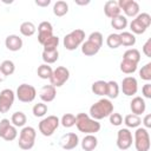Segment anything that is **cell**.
Segmentation results:
<instances>
[{
    "instance_id": "obj_6",
    "label": "cell",
    "mask_w": 151,
    "mask_h": 151,
    "mask_svg": "<svg viewBox=\"0 0 151 151\" xmlns=\"http://www.w3.org/2000/svg\"><path fill=\"white\" fill-rule=\"evenodd\" d=\"M133 143L137 151L150 150V134L145 127H137L133 136Z\"/></svg>"
},
{
    "instance_id": "obj_43",
    "label": "cell",
    "mask_w": 151,
    "mask_h": 151,
    "mask_svg": "<svg viewBox=\"0 0 151 151\" xmlns=\"http://www.w3.org/2000/svg\"><path fill=\"white\" fill-rule=\"evenodd\" d=\"M110 123L113 125V126H119L123 124V117L120 113L118 112H112L110 116Z\"/></svg>"
},
{
    "instance_id": "obj_45",
    "label": "cell",
    "mask_w": 151,
    "mask_h": 151,
    "mask_svg": "<svg viewBox=\"0 0 151 151\" xmlns=\"http://www.w3.org/2000/svg\"><path fill=\"white\" fill-rule=\"evenodd\" d=\"M142 93L145 98L150 99L151 98V84L150 83H146L143 87H142Z\"/></svg>"
},
{
    "instance_id": "obj_25",
    "label": "cell",
    "mask_w": 151,
    "mask_h": 151,
    "mask_svg": "<svg viewBox=\"0 0 151 151\" xmlns=\"http://www.w3.org/2000/svg\"><path fill=\"white\" fill-rule=\"evenodd\" d=\"M68 12V5L64 0H59L53 5V13L57 17H64Z\"/></svg>"
},
{
    "instance_id": "obj_31",
    "label": "cell",
    "mask_w": 151,
    "mask_h": 151,
    "mask_svg": "<svg viewBox=\"0 0 151 151\" xmlns=\"http://www.w3.org/2000/svg\"><path fill=\"white\" fill-rule=\"evenodd\" d=\"M123 59L132 61L134 64H138L139 60H140V52L137 48H129L127 51H125V53L123 55Z\"/></svg>"
},
{
    "instance_id": "obj_5",
    "label": "cell",
    "mask_w": 151,
    "mask_h": 151,
    "mask_svg": "<svg viewBox=\"0 0 151 151\" xmlns=\"http://www.w3.org/2000/svg\"><path fill=\"white\" fill-rule=\"evenodd\" d=\"M59 125H60V119L57 116H47L46 118L40 120L38 127H39V132L42 136L50 137L55 132Z\"/></svg>"
},
{
    "instance_id": "obj_47",
    "label": "cell",
    "mask_w": 151,
    "mask_h": 151,
    "mask_svg": "<svg viewBox=\"0 0 151 151\" xmlns=\"http://www.w3.org/2000/svg\"><path fill=\"white\" fill-rule=\"evenodd\" d=\"M51 4V0H35V5L39 7H47Z\"/></svg>"
},
{
    "instance_id": "obj_28",
    "label": "cell",
    "mask_w": 151,
    "mask_h": 151,
    "mask_svg": "<svg viewBox=\"0 0 151 151\" xmlns=\"http://www.w3.org/2000/svg\"><path fill=\"white\" fill-rule=\"evenodd\" d=\"M119 85L117 81L114 80H110L107 81V88H106V96L109 97V99H114L118 97L119 94Z\"/></svg>"
},
{
    "instance_id": "obj_13",
    "label": "cell",
    "mask_w": 151,
    "mask_h": 151,
    "mask_svg": "<svg viewBox=\"0 0 151 151\" xmlns=\"http://www.w3.org/2000/svg\"><path fill=\"white\" fill-rule=\"evenodd\" d=\"M122 91L125 96L127 97H131V96H134L138 91V83H137V79L132 76H129V77H125L122 81Z\"/></svg>"
},
{
    "instance_id": "obj_3",
    "label": "cell",
    "mask_w": 151,
    "mask_h": 151,
    "mask_svg": "<svg viewBox=\"0 0 151 151\" xmlns=\"http://www.w3.org/2000/svg\"><path fill=\"white\" fill-rule=\"evenodd\" d=\"M35 137H37V131L32 126H24L22 130L19 133V139H18V145L21 150L28 151L34 146L35 143Z\"/></svg>"
},
{
    "instance_id": "obj_34",
    "label": "cell",
    "mask_w": 151,
    "mask_h": 151,
    "mask_svg": "<svg viewBox=\"0 0 151 151\" xmlns=\"http://www.w3.org/2000/svg\"><path fill=\"white\" fill-rule=\"evenodd\" d=\"M0 70L2 71V73H4L6 77H8V76H12V74L14 73V71H15V65H14V63H13L12 60H4V61L1 63V65H0Z\"/></svg>"
},
{
    "instance_id": "obj_26",
    "label": "cell",
    "mask_w": 151,
    "mask_h": 151,
    "mask_svg": "<svg viewBox=\"0 0 151 151\" xmlns=\"http://www.w3.org/2000/svg\"><path fill=\"white\" fill-rule=\"evenodd\" d=\"M119 37H120V44L123 46H126V47H130V46H133L136 44V37L134 34H132L131 32H125L123 31L122 33H119Z\"/></svg>"
},
{
    "instance_id": "obj_16",
    "label": "cell",
    "mask_w": 151,
    "mask_h": 151,
    "mask_svg": "<svg viewBox=\"0 0 151 151\" xmlns=\"http://www.w3.org/2000/svg\"><path fill=\"white\" fill-rule=\"evenodd\" d=\"M22 39L17 34H9L5 39V46L12 52H17L22 47Z\"/></svg>"
},
{
    "instance_id": "obj_40",
    "label": "cell",
    "mask_w": 151,
    "mask_h": 151,
    "mask_svg": "<svg viewBox=\"0 0 151 151\" xmlns=\"http://www.w3.org/2000/svg\"><path fill=\"white\" fill-rule=\"evenodd\" d=\"M139 77L143 79V80H146V81H150L151 80V63H147L145 64L140 71H139Z\"/></svg>"
},
{
    "instance_id": "obj_4",
    "label": "cell",
    "mask_w": 151,
    "mask_h": 151,
    "mask_svg": "<svg viewBox=\"0 0 151 151\" xmlns=\"http://www.w3.org/2000/svg\"><path fill=\"white\" fill-rule=\"evenodd\" d=\"M85 40V32L83 29H73L72 32H70L68 34H66L64 37L63 44L65 46L66 50L68 51H74L76 48H78L79 46H81V44Z\"/></svg>"
},
{
    "instance_id": "obj_42",
    "label": "cell",
    "mask_w": 151,
    "mask_h": 151,
    "mask_svg": "<svg viewBox=\"0 0 151 151\" xmlns=\"http://www.w3.org/2000/svg\"><path fill=\"white\" fill-rule=\"evenodd\" d=\"M136 19H137L143 26H145L146 28L151 25V15H150L149 13H139V14L136 17Z\"/></svg>"
},
{
    "instance_id": "obj_32",
    "label": "cell",
    "mask_w": 151,
    "mask_h": 151,
    "mask_svg": "<svg viewBox=\"0 0 151 151\" xmlns=\"http://www.w3.org/2000/svg\"><path fill=\"white\" fill-rule=\"evenodd\" d=\"M137 65L138 64H134L132 61H129V60H125L123 59L120 61V71L125 74H132L133 72L137 71Z\"/></svg>"
},
{
    "instance_id": "obj_24",
    "label": "cell",
    "mask_w": 151,
    "mask_h": 151,
    "mask_svg": "<svg viewBox=\"0 0 151 151\" xmlns=\"http://www.w3.org/2000/svg\"><path fill=\"white\" fill-rule=\"evenodd\" d=\"M106 88H107V81L104 80H97L91 86L92 92L97 96H106Z\"/></svg>"
},
{
    "instance_id": "obj_17",
    "label": "cell",
    "mask_w": 151,
    "mask_h": 151,
    "mask_svg": "<svg viewBox=\"0 0 151 151\" xmlns=\"http://www.w3.org/2000/svg\"><path fill=\"white\" fill-rule=\"evenodd\" d=\"M57 96V88L54 86L50 85H44L39 92V97L42 100V103H51L54 100Z\"/></svg>"
},
{
    "instance_id": "obj_7",
    "label": "cell",
    "mask_w": 151,
    "mask_h": 151,
    "mask_svg": "<svg viewBox=\"0 0 151 151\" xmlns=\"http://www.w3.org/2000/svg\"><path fill=\"white\" fill-rule=\"evenodd\" d=\"M70 78V71L68 68H66L65 66H58L55 70H53L52 76L50 78V83L52 86L57 87H61Z\"/></svg>"
},
{
    "instance_id": "obj_46",
    "label": "cell",
    "mask_w": 151,
    "mask_h": 151,
    "mask_svg": "<svg viewBox=\"0 0 151 151\" xmlns=\"http://www.w3.org/2000/svg\"><path fill=\"white\" fill-rule=\"evenodd\" d=\"M143 124H144L145 129H150V127H151V114H150V113H147V114L144 117Z\"/></svg>"
},
{
    "instance_id": "obj_41",
    "label": "cell",
    "mask_w": 151,
    "mask_h": 151,
    "mask_svg": "<svg viewBox=\"0 0 151 151\" xmlns=\"http://www.w3.org/2000/svg\"><path fill=\"white\" fill-rule=\"evenodd\" d=\"M87 40H90V41H92L93 44H96L97 46L101 47L103 41H104V37H103V34H101L100 32H92V33L88 35V39H87Z\"/></svg>"
},
{
    "instance_id": "obj_39",
    "label": "cell",
    "mask_w": 151,
    "mask_h": 151,
    "mask_svg": "<svg viewBox=\"0 0 151 151\" xmlns=\"http://www.w3.org/2000/svg\"><path fill=\"white\" fill-rule=\"evenodd\" d=\"M60 124L64 127H72L76 125V116L72 113H65L61 119H60Z\"/></svg>"
},
{
    "instance_id": "obj_14",
    "label": "cell",
    "mask_w": 151,
    "mask_h": 151,
    "mask_svg": "<svg viewBox=\"0 0 151 151\" xmlns=\"http://www.w3.org/2000/svg\"><path fill=\"white\" fill-rule=\"evenodd\" d=\"M53 35V26L50 21H41L38 26V41L42 45Z\"/></svg>"
},
{
    "instance_id": "obj_23",
    "label": "cell",
    "mask_w": 151,
    "mask_h": 151,
    "mask_svg": "<svg viewBox=\"0 0 151 151\" xmlns=\"http://www.w3.org/2000/svg\"><path fill=\"white\" fill-rule=\"evenodd\" d=\"M111 26L117 31H123L127 26V18L125 15H117L116 18L111 19Z\"/></svg>"
},
{
    "instance_id": "obj_37",
    "label": "cell",
    "mask_w": 151,
    "mask_h": 151,
    "mask_svg": "<svg viewBox=\"0 0 151 151\" xmlns=\"http://www.w3.org/2000/svg\"><path fill=\"white\" fill-rule=\"evenodd\" d=\"M58 45H59V38L55 35H52L50 39H47L44 44V51H53V50H58Z\"/></svg>"
},
{
    "instance_id": "obj_10",
    "label": "cell",
    "mask_w": 151,
    "mask_h": 151,
    "mask_svg": "<svg viewBox=\"0 0 151 151\" xmlns=\"http://www.w3.org/2000/svg\"><path fill=\"white\" fill-rule=\"evenodd\" d=\"M15 93L11 88H4L0 92V113H7L13 103H14Z\"/></svg>"
},
{
    "instance_id": "obj_38",
    "label": "cell",
    "mask_w": 151,
    "mask_h": 151,
    "mask_svg": "<svg viewBox=\"0 0 151 151\" xmlns=\"http://www.w3.org/2000/svg\"><path fill=\"white\" fill-rule=\"evenodd\" d=\"M130 29H131V33L132 34H143L146 31V27L143 26L137 19H133L130 22Z\"/></svg>"
},
{
    "instance_id": "obj_18",
    "label": "cell",
    "mask_w": 151,
    "mask_h": 151,
    "mask_svg": "<svg viewBox=\"0 0 151 151\" xmlns=\"http://www.w3.org/2000/svg\"><path fill=\"white\" fill-rule=\"evenodd\" d=\"M104 13L110 19H113L117 15H119L120 14V8L118 6V1H116V0L106 1L105 5H104Z\"/></svg>"
},
{
    "instance_id": "obj_12",
    "label": "cell",
    "mask_w": 151,
    "mask_h": 151,
    "mask_svg": "<svg viewBox=\"0 0 151 151\" xmlns=\"http://www.w3.org/2000/svg\"><path fill=\"white\" fill-rule=\"evenodd\" d=\"M118 6L120 11L123 9V12L125 13V17L133 18L139 14V5L134 0H119Z\"/></svg>"
},
{
    "instance_id": "obj_44",
    "label": "cell",
    "mask_w": 151,
    "mask_h": 151,
    "mask_svg": "<svg viewBox=\"0 0 151 151\" xmlns=\"http://www.w3.org/2000/svg\"><path fill=\"white\" fill-rule=\"evenodd\" d=\"M143 53L149 58L151 57V39H147L143 45Z\"/></svg>"
},
{
    "instance_id": "obj_22",
    "label": "cell",
    "mask_w": 151,
    "mask_h": 151,
    "mask_svg": "<svg viewBox=\"0 0 151 151\" xmlns=\"http://www.w3.org/2000/svg\"><path fill=\"white\" fill-rule=\"evenodd\" d=\"M26 122H27V117H26V114H25L24 112H21V111L14 112V113L12 114V117H11V123H12L15 127H22V126H25Z\"/></svg>"
},
{
    "instance_id": "obj_49",
    "label": "cell",
    "mask_w": 151,
    "mask_h": 151,
    "mask_svg": "<svg viewBox=\"0 0 151 151\" xmlns=\"http://www.w3.org/2000/svg\"><path fill=\"white\" fill-rule=\"evenodd\" d=\"M5 79H6V76H5V74L2 73V71L0 70V83H1V81H4Z\"/></svg>"
},
{
    "instance_id": "obj_27",
    "label": "cell",
    "mask_w": 151,
    "mask_h": 151,
    "mask_svg": "<svg viewBox=\"0 0 151 151\" xmlns=\"http://www.w3.org/2000/svg\"><path fill=\"white\" fill-rule=\"evenodd\" d=\"M20 33L24 35V37H32L34 33H35V31H37V27H35V25L33 24V22H31V21H25V22H22L21 25H20Z\"/></svg>"
},
{
    "instance_id": "obj_19",
    "label": "cell",
    "mask_w": 151,
    "mask_h": 151,
    "mask_svg": "<svg viewBox=\"0 0 151 151\" xmlns=\"http://www.w3.org/2000/svg\"><path fill=\"white\" fill-rule=\"evenodd\" d=\"M130 109H131V112L136 116H140L142 113L145 112V109H146V104H145V100L142 98V97H134L131 103H130Z\"/></svg>"
},
{
    "instance_id": "obj_11",
    "label": "cell",
    "mask_w": 151,
    "mask_h": 151,
    "mask_svg": "<svg viewBox=\"0 0 151 151\" xmlns=\"http://www.w3.org/2000/svg\"><path fill=\"white\" fill-rule=\"evenodd\" d=\"M117 146L120 150H127L131 147L132 143H133V138H132V132L129 129H120L117 132Z\"/></svg>"
},
{
    "instance_id": "obj_20",
    "label": "cell",
    "mask_w": 151,
    "mask_h": 151,
    "mask_svg": "<svg viewBox=\"0 0 151 151\" xmlns=\"http://www.w3.org/2000/svg\"><path fill=\"white\" fill-rule=\"evenodd\" d=\"M98 145V139L94 134H86L81 140V149L84 151H93Z\"/></svg>"
},
{
    "instance_id": "obj_1",
    "label": "cell",
    "mask_w": 151,
    "mask_h": 151,
    "mask_svg": "<svg viewBox=\"0 0 151 151\" xmlns=\"http://www.w3.org/2000/svg\"><path fill=\"white\" fill-rule=\"evenodd\" d=\"M113 112V104L107 98H101L90 107V117L94 120H100L109 117Z\"/></svg>"
},
{
    "instance_id": "obj_2",
    "label": "cell",
    "mask_w": 151,
    "mask_h": 151,
    "mask_svg": "<svg viewBox=\"0 0 151 151\" xmlns=\"http://www.w3.org/2000/svg\"><path fill=\"white\" fill-rule=\"evenodd\" d=\"M76 126L80 132H84L86 134H94L100 130V123L83 112L76 116Z\"/></svg>"
},
{
    "instance_id": "obj_48",
    "label": "cell",
    "mask_w": 151,
    "mask_h": 151,
    "mask_svg": "<svg viewBox=\"0 0 151 151\" xmlns=\"http://www.w3.org/2000/svg\"><path fill=\"white\" fill-rule=\"evenodd\" d=\"M76 2V5H79V6H85V5H88L90 4V0H86V1H81V0H76L74 1Z\"/></svg>"
},
{
    "instance_id": "obj_33",
    "label": "cell",
    "mask_w": 151,
    "mask_h": 151,
    "mask_svg": "<svg viewBox=\"0 0 151 151\" xmlns=\"http://www.w3.org/2000/svg\"><path fill=\"white\" fill-rule=\"evenodd\" d=\"M52 72H53L52 67L47 64H41L37 70V74L41 79H50L52 76Z\"/></svg>"
},
{
    "instance_id": "obj_9",
    "label": "cell",
    "mask_w": 151,
    "mask_h": 151,
    "mask_svg": "<svg viewBox=\"0 0 151 151\" xmlns=\"http://www.w3.org/2000/svg\"><path fill=\"white\" fill-rule=\"evenodd\" d=\"M18 131L14 125L11 124L9 119H1L0 120V138L5 139L6 142H12L17 138Z\"/></svg>"
},
{
    "instance_id": "obj_30",
    "label": "cell",
    "mask_w": 151,
    "mask_h": 151,
    "mask_svg": "<svg viewBox=\"0 0 151 151\" xmlns=\"http://www.w3.org/2000/svg\"><path fill=\"white\" fill-rule=\"evenodd\" d=\"M41 57H42L44 64L50 65V64H53V63H55V61L58 60V58H59V52H58V50H53V51H42Z\"/></svg>"
},
{
    "instance_id": "obj_35",
    "label": "cell",
    "mask_w": 151,
    "mask_h": 151,
    "mask_svg": "<svg viewBox=\"0 0 151 151\" xmlns=\"http://www.w3.org/2000/svg\"><path fill=\"white\" fill-rule=\"evenodd\" d=\"M47 111H48V107H47V105H46L45 103H38V104H35V105L33 106V109H32L33 116H34V117H38V118L44 117V116L47 113Z\"/></svg>"
},
{
    "instance_id": "obj_36",
    "label": "cell",
    "mask_w": 151,
    "mask_h": 151,
    "mask_svg": "<svg viewBox=\"0 0 151 151\" xmlns=\"http://www.w3.org/2000/svg\"><path fill=\"white\" fill-rule=\"evenodd\" d=\"M106 44L110 48H118L119 46H122L120 44V37L118 33H111L109 34V37L106 38Z\"/></svg>"
},
{
    "instance_id": "obj_29",
    "label": "cell",
    "mask_w": 151,
    "mask_h": 151,
    "mask_svg": "<svg viewBox=\"0 0 151 151\" xmlns=\"http://www.w3.org/2000/svg\"><path fill=\"white\" fill-rule=\"evenodd\" d=\"M124 124H125L127 127L137 129V127H139V125L142 124V119L139 118V116H136V114H133V113H130V114L125 116V118H124Z\"/></svg>"
},
{
    "instance_id": "obj_21",
    "label": "cell",
    "mask_w": 151,
    "mask_h": 151,
    "mask_svg": "<svg viewBox=\"0 0 151 151\" xmlns=\"http://www.w3.org/2000/svg\"><path fill=\"white\" fill-rule=\"evenodd\" d=\"M99 50H100V47L90 40H86L81 44V52H83V54H85L87 57H92V55L97 54L99 52Z\"/></svg>"
},
{
    "instance_id": "obj_8",
    "label": "cell",
    "mask_w": 151,
    "mask_h": 151,
    "mask_svg": "<svg viewBox=\"0 0 151 151\" xmlns=\"http://www.w3.org/2000/svg\"><path fill=\"white\" fill-rule=\"evenodd\" d=\"M15 96L21 103H31L35 99L37 90L29 84H21L18 86Z\"/></svg>"
},
{
    "instance_id": "obj_15",
    "label": "cell",
    "mask_w": 151,
    "mask_h": 151,
    "mask_svg": "<svg viewBox=\"0 0 151 151\" xmlns=\"http://www.w3.org/2000/svg\"><path fill=\"white\" fill-rule=\"evenodd\" d=\"M59 144L64 150H73L79 144V137L74 132H68L60 138Z\"/></svg>"
}]
</instances>
